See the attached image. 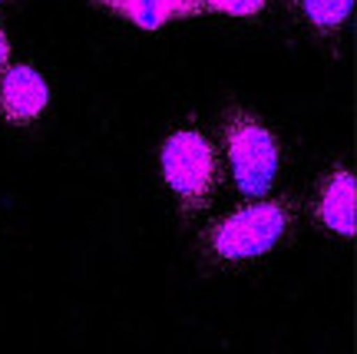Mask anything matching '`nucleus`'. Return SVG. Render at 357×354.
Segmentation results:
<instances>
[{
	"mask_svg": "<svg viewBox=\"0 0 357 354\" xmlns=\"http://www.w3.org/2000/svg\"><path fill=\"white\" fill-rule=\"evenodd\" d=\"M291 202L258 199L218 219L205 232V249L215 262H245L271 252L291 226Z\"/></svg>",
	"mask_w": 357,
	"mask_h": 354,
	"instance_id": "f257e3e1",
	"label": "nucleus"
},
{
	"mask_svg": "<svg viewBox=\"0 0 357 354\" xmlns=\"http://www.w3.org/2000/svg\"><path fill=\"white\" fill-rule=\"evenodd\" d=\"M159 165H162V179H166L169 192L176 196L178 209L185 215H199L212 205L218 182V159L205 133H199L195 126H182L169 133L159 149Z\"/></svg>",
	"mask_w": 357,
	"mask_h": 354,
	"instance_id": "f03ea898",
	"label": "nucleus"
},
{
	"mask_svg": "<svg viewBox=\"0 0 357 354\" xmlns=\"http://www.w3.org/2000/svg\"><path fill=\"white\" fill-rule=\"evenodd\" d=\"M222 140H225V156L231 165V179L242 196L248 199H261L278 179L281 149L275 133L252 116L242 106H231L225 113V126H222Z\"/></svg>",
	"mask_w": 357,
	"mask_h": 354,
	"instance_id": "7ed1b4c3",
	"label": "nucleus"
},
{
	"mask_svg": "<svg viewBox=\"0 0 357 354\" xmlns=\"http://www.w3.org/2000/svg\"><path fill=\"white\" fill-rule=\"evenodd\" d=\"M50 106V87L37 66H10L0 80V113L13 126H26Z\"/></svg>",
	"mask_w": 357,
	"mask_h": 354,
	"instance_id": "20e7f679",
	"label": "nucleus"
},
{
	"mask_svg": "<svg viewBox=\"0 0 357 354\" xmlns=\"http://www.w3.org/2000/svg\"><path fill=\"white\" fill-rule=\"evenodd\" d=\"M354 172L351 169H334L331 176L318 186V202H314V215L321 219V226L341 235V239H351L357 232V202H354Z\"/></svg>",
	"mask_w": 357,
	"mask_h": 354,
	"instance_id": "39448f33",
	"label": "nucleus"
},
{
	"mask_svg": "<svg viewBox=\"0 0 357 354\" xmlns=\"http://www.w3.org/2000/svg\"><path fill=\"white\" fill-rule=\"evenodd\" d=\"M93 3L126 17L129 24L142 27V30H159L169 20L205 13V0H93Z\"/></svg>",
	"mask_w": 357,
	"mask_h": 354,
	"instance_id": "423d86ee",
	"label": "nucleus"
},
{
	"mask_svg": "<svg viewBox=\"0 0 357 354\" xmlns=\"http://www.w3.org/2000/svg\"><path fill=\"white\" fill-rule=\"evenodd\" d=\"M301 10L318 30H337L351 17L354 0H301Z\"/></svg>",
	"mask_w": 357,
	"mask_h": 354,
	"instance_id": "0eeeda50",
	"label": "nucleus"
},
{
	"mask_svg": "<svg viewBox=\"0 0 357 354\" xmlns=\"http://www.w3.org/2000/svg\"><path fill=\"white\" fill-rule=\"evenodd\" d=\"M268 0H205V10H218L229 17H255L265 10Z\"/></svg>",
	"mask_w": 357,
	"mask_h": 354,
	"instance_id": "6e6552de",
	"label": "nucleus"
},
{
	"mask_svg": "<svg viewBox=\"0 0 357 354\" xmlns=\"http://www.w3.org/2000/svg\"><path fill=\"white\" fill-rule=\"evenodd\" d=\"M7 60H10V40H7L3 27H0V70L7 66Z\"/></svg>",
	"mask_w": 357,
	"mask_h": 354,
	"instance_id": "1a4fd4ad",
	"label": "nucleus"
},
{
	"mask_svg": "<svg viewBox=\"0 0 357 354\" xmlns=\"http://www.w3.org/2000/svg\"><path fill=\"white\" fill-rule=\"evenodd\" d=\"M0 3H3V0H0Z\"/></svg>",
	"mask_w": 357,
	"mask_h": 354,
	"instance_id": "9d476101",
	"label": "nucleus"
}]
</instances>
